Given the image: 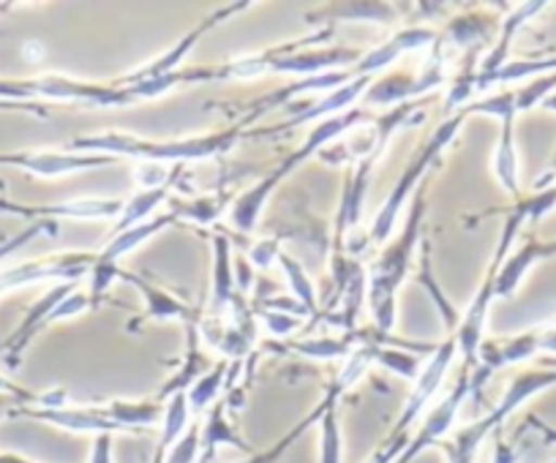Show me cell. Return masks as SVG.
Wrapping results in <instances>:
<instances>
[{"label": "cell", "mask_w": 556, "mask_h": 463, "mask_svg": "<svg viewBox=\"0 0 556 463\" xmlns=\"http://www.w3.org/2000/svg\"><path fill=\"white\" fill-rule=\"evenodd\" d=\"M245 134L243 120H235L232 126L213 134L184 137V140H139L134 134H121V131H106V134L77 137L66 145L72 153H93V156L112 158H137V162L153 164H184V162H205V158H218L232 151Z\"/></svg>", "instance_id": "1"}, {"label": "cell", "mask_w": 556, "mask_h": 463, "mask_svg": "<svg viewBox=\"0 0 556 463\" xmlns=\"http://www.w3.org/2000/svg\"><path fill=\"white\" fill-rule=\"evenodd\" d=\"M426 189L424 183L412 196V207L399 235L382 248L377 262L368 270V308H371L374 330L388 335L395 324V295L415 265L417 248L424 243V218H426Z\"/></svg>", "instance_id": "2"}, {"label": "cell", "mask_w": 556, "mask_h": 463, "mask_svg": "<svg viewBox=\"0 0 556 463\" xmlns=\"http://www.w3.org/2000/svg\"><path fill=\"white\" fill-rule=\"evenodd\" d=\"M368 120L374 124L377 118H371L366 110H357V106L355 110L344 112V115H333V118L328 120H319V124L312 129V134L306 137V142H303L295 153H290L285 162L276 164V167L260 180V183H254L251 189H245L243 194L235 196L232 207H229V218H232L235 227H238L240 232H254L267 200H270L273 191H276L278 185L285 183L292 172H298V167H303L308 158L323 156V151L325 147H330V142L341 140V137L350 134V131L357 129V126L368 124Z\"/></svg>", "instance_id": "3"}, {"label": "cell", "mask_w": 556, "mask_h": 463, "mask_svg": "<svg viewBox=\"0 0 556 463\" xmlns=\"http://www.w3.org/2000/svg\"><path fill=\"white\" fill-rule=\"evenodd\" d=\"M464 120H467L464 112H456V115L445 118V124H440V129L431 134V140L420 147V153L406 164L401 178L395 180L393 191H390L388 200L382 202V207H379L377 216H374L371 229H368V241L377 243V246H388L390 237L395 235V227H399V218L401 213H404V207L409 205L415 191L426 183L429 169L434 167V164H440V156L445 153V147L456 142L458 131L464 129Z\"/></svg>", "instance_id": "4"}, {"label": "cell", "mask_w": 556, "mask_h": 463, "mask_svg": "<svg viewBox=\"0 0 556 463\" xmlns=\"http://www.w3.org/2000/svg\"><path fill=\"white\" fill-rule=\"evenodd\" d=\"M527 223L523 213L518 210L516 205L507 207L505 213V223H502V232H500V241H496L494 254H491V262L485 268L483 281H480L478 292H475V300L469 303L467 311L462 313V322L458 327L453 330V338L458 344V355H462L467 369H478V355H480V346H483V335H485V319H489L491 311V303L496 300V275H500L502 262H505L507 254L513 252V243L518 237V229Z\"/></svg>", "instance_id": "5"}, {"label": "cell", "mask_w": 556, "mask_h": 463, "mask_svg": "<svg viewBox=\"0 0 556 463\" xmlns=\"http://www.w3.org/2000/svg\"><path fill=\"white\" fill-rule=\"evenodd\" d=\"M34 99L74 101L93 106H126L137 104L131 90L123 85H96L66 74H41L34 79H0V101L3 104H30Z\"/></svg>", "instance_id": "6"}, {"label": "cell", "mask_w": 556, "mask_h": 463, "mask_svg": "<svg viewBox=\"0 0 556 463\" xmlns=\"http://www.w3.org/2000/svg\"><path fill=\"white\" fill-rule=\"evenodd\" d=\"M469 393H472V369L462 365L456 385H453L451 393H447V396L442 398V401L437 403L429 414H426L424 423H420V428L415 430V436H409L404 452H401L399 461L395 463H412L415 458L424 455L426 450L442 445V441H445V436L453 430V425H456V417H458V412H462V407H464V401H467Z\"/></svg>", "instance_id": "7"}, {"label": "cell", "mask_w": 556, "mask_h": 463, "mask_svg": "<svg viewBox=\"0 0 556 463\" xmlns=\"http://www.w3.org/2000/svg\"><path fill=\"white\" fill-rule=\"evenodd\" d=\"M456 355H458V344H456V338H453V333H447V338L442 340L440 346H434V355H431L429 365H426V369L420 371V376H417L415 387H412L409 398H406L404 409H401L399 420H395L393 430H390L388 439L384 441L409 439L412 423L420 417V412H424V409L431 403V398L437 396V390H440L442 382H445V376H447V371H451L453 358H456Z\"/></svg>", "instance_id": "8"}, {"label": "cell", "mask_w": 556, "mask_h": 463, "mask_svg": "<svg viewBox=\"0 0 556 463\" xmlns=\"http://www.w3.org/2000/svg\"><path fill=\"white\" fill-rule=\"evenodd\" d=\"M96 265V254H55V257L30 259L0 270V297L39 281H58V284H77L83 275H90Z\"/></svg>", "instance_id": "9"}, {"label": "cell", "mask_w": 556, "mask_h": 463, "mask_svg": "<svg viewBox=\"0 0 556 463\" xmlns=\"http://www.w3.org/2000/svg\"><path fill=\"white\" fill-rule=\"evenodd\" d=\"M121 158L93 156V153H72V151H25V153H0V164L20 167L39 178H63L72 172H88V169L115 167Z\"/></svg>", "instance_id": "10"}, {"label": "cell", "mask_w": 556, "mask_h": 463, "mask_svg": "<svg viewBox=\"0 0 556 463\" xmlns=\"http://www.w3.org/2000/svg\"><path fill=\"white\" fill-rule=\"evenodd\" d=\"M249 7H251V3H229V7L218 9V12H213L211 17L202 20V23L197 25L194 30H189V34H186L184 39H180L178 44L173 47V50H167V52H164V55H159L156 61L146 63V66L134 68V72L126 74V77H123V82H117V85L153 82V79H162V77H169V74L180 72V63L186 61V55H189V52L194 50L197 44H200V39L207 34V30L218 28V25L227 23V20L232 17V14L243 12V9H249Z\"/></svg>", "instance_id": "11"}, {"label": "cell", "mask_w": 556, "mask_h": 463, "mask_svg": "<svg viewBox=\"0 0 556 463\" xmlns=\"http://www.w3.org/2000/svg\"><path fill=\"white\" fill-rule=\"evenodd\" d=\"M9 417H28L39 420V423H50L55 428L72 430V434H112L123 430L121 425H115L112 420H106L101 414V407H61V409H36V407H14L9 412Z\"/></svg>", "instance_id": "12"}, {"label": "cell", "mask_w": 556, "mask_h": 463, "mask_svg": "<svg viewBox=\"0 0 556 463\" xmlns=\"http://www.w3.org/2000/svg\"><path fill=\"white\" fill-rule=\"evenodd\" d=\"M77 290H79V284H55L45 297H39V303H34V308L25 313L23 324H20L12 335H9L7 346H3V358H7V363L12 365V369H17L20 358H23V352L28 349L30 340L36 338V333H41V330L50 324L52 311H55V308L61 306L68 295H74Z\"/></svg>", "instance_id": "13"}, {"label": "cell", "mask_w": 556, "mask_h": 463, "mask_svg": "<svg viewBox=\"0 0 556 463\" xmlns=\"http://www.w3.org/2000/svg\"><path fill=\"white\" fill-rule=\"evenodd\" d=\"M551 387H556V369H532L513 376L505 396H502L500 403L485 414V420H489V425L494 428V434L523 407V403L532 401L540 393L551 390Z\"/></svg>", "instance_id": "14"}, {"label": "cell", "mask_w": 556, "mask_h": 463, "mask_svg": "<svg viewBox=\"0 0 556 463\" xmlns=\"http://www.w3.org/2000/svg\"><path fill=\"white\" fill-rule=\"evenodd\" d=\"M551 257H556V241L543 243L538 241V237L523 241L521 246H518L516 252L507 254L505 262H502L500 275H496V297L510 300V297L518 292V286L523 284V279L529 275V270H532L538 262H543V259H551Z\"/></svg>", "instance_id": "15"}, {"label": "cell", "mask_w": 556, "mask_h": 463, "mask_svg": "<svg viewBox=\"0 0 556 463\" xmlns=\"http://www.w3.org/2000/svg\"><path fill=\"white\" fill-rule=\"evenodd\" d=\"M371 79L374 77H357V79H352V82L341 85V88H336L333 93L325 95V99L319 101V104L308 106L306 112L295 115V118H292L290 124L276 126V129H267L265 134H278V131H290V129H295V126L308 124V120H317V124H319V120H328V118H333V115H344V112L355 110V104L363 99V93H366V90H368Z\"/></svg>", "instance_id": "16"}, {"label": "cell", "mask_w": 556, "mask_h": 463, "mask_svg": "<svg viewBox=\"0 0 556 463\" xmlns=\"http://www.w3.org/2000/svg\"><path fill=\"white\" fill-rule=\"evenodd\" d=\"M227 409H229V401L227 398H222V401L213 403L205 423L200 425V463H211L213 458H216L218 447H238L240 452L254 455L249 441H243V436L238 434V428L229 423Z\"/></svg>", "instance_id": "17"}, {"label": "cell", "mask_w": 556, "mask_h": 463, "mask_svg": "<svg viewBox=\"0 0 556 463\" xmlns=\"http://www.w3.org/2000/svg\"><path fill=\"white\" fill-rule=\"evenodd\" d=\"M548 7L545 0H532V3H521V7L510 9V14H505L500 23V34H496V44L489 55L483 57L478 68V77H485V74H494L510 61V52H513V41H516L518 30L529 23L532 17H538L543 9Z\"/></svg>", "instance_id": "18"}, {"label": "cell", "mask_w": 556, "mask_h": 463, "mask_svg": "<svg viewBox=\"0 0 556 463\" xmlns=\"http://www.w3.org/2000/svg\"><path fill=\"white\" fill-rule=\"evenodd\" d=\"M238 295L235 292V270H232V243L229 237H213V297L207 322H224V313L229 311V303Z\"/></svg>", "instance_id": "19"}, {"label": "cell", "mask_w": 556, "mask_h": 463, "mask_svg": "<svg viewBox=\"0 0 556 463\" xmlns=\"http://www.w3.org/2000/svg\"><path fill=\"white\" fill-rule=\"evenodd\" d=\"M173 223H178V218H175V213L167 210V213H159V216H153L151 221L137 223V227L126 229V232H121V235H112L110 241L104 243V248L96 254V262H99V265H121V259L126 257V254H131L134 248L142 246L146 241H151L153 235H159V232L169 229Z\"/></svg>", "instance_id": "20"}, {"label": "cell", "mask_w": 556, "mask_h": 463, "mask_svg": "<svg viewBox=\"0 0 556 463\" xmlns=\"http://www.w3.org/2000/svg\"><path fill=\"white\" fill-rule=\"evenodd\" d=\"M117 281H126V284H131L134 290L142 292V297H146V319H151V322H167V319H184V322H191V319L197 317V313H191V308L186 306L180 297L169 295L167 290L151 284V281L139 279V275L131 273V270L121 268Z\"/></svg>", "instance_id": "21"}, {"label": "cell", "mask_w": 556, "mask_h": 463, "mask_svg": "<svg viewBox=\"0 0 556 463\" xmlns=\"http://www.w3.org/2000/svg\"><path fill=\"white\" fill-rule=\"evenodd\" d=\"M126 202L123 200H72L58 205H28V218H77V221H101V218H121Z\"/></svg>", "instance_id": "22"}, {"label": "cell", "mask_w": 556, "mask_h": 463, "mask_svg": "<svg viewBox=\"0 0 556 463\" xmlns=\"http://www.w3.org/2000/svg\"><path fill=\"white\" fill-rule=\"evenodd\" d=\"M500 124L502 129L494 147V158H491V167H494V178L500 180L502 189L518 202L521 200V167H518L516 151V115H507Z\"/></svg>", "instance_id": "23"}, {"label": "cell", "mask_w": 556, "mask_h": 463, "mask_svg": "<svg viewBox=\"0 0 556 463\" xmlns=\"http://www.w3.org/2000/svg\"><path fill=\"white\" fill-rule=\"evenodd\" d=\"M500 17L494 14H483V12H472V14H458L451 25H447L445 34L440 36L445 41V47H458V50L467 52H478V47L483 41H489L491 36L500 34Z\"/></svg>", "instance_id": "24"}, {"label": "cell", "mask_w": 556, "mask_h": 463, "mask_svg": "<svg viewBox=\"0 0 556 463\" xmlns=\"http://www.w3.org/2000/svg\"><path fill=\"white\" fill-rule=\"evenodd\" d=\"M556 72V55L554 57H510L500 72L485 74V77L475 79V93L494 88V85H510V82H532V79L545 77V74Z\"/></svg>", "instance_id": "25"}, {"label": "cell", "mask_w": 556, "mask_h": 463, "mask_svg": "<svg viewBox=\"0 0 556 463\" xmlns=\"http://www.w3.org/2000/svg\"><path fill=\"white\" fill-rule=\"evenodd\" d=\"M312 23H379L393 25L399 20L395 7L390 3H333V7L319 9L317 14H308Z\"/></svg>", "instance_id": "26"}, {"label": "cell", "mask_w": 556, "mask_h": 463, "mask_svg": "<svg viewBox=\"0 0 556 463\" xmlns=\"http://www.w3.org/2000/svg\"><path fill=\"white\" fill-rule=\"evenodd\" d=\"M361 101L366 106H388V110L409 104V101H420L415 90V74L393 72L382 74V77H374Z\"/></svg>", "instance_id": "27"}, {"label": "cell", "mask_w": 556, "mask_h": 463, "mask_svg": "<svg viewBox=\"0 0 556 463\" xmlns=\"http://www.w3.org/2000/svg\"><path fill=\"white\" fill-rule=\"evenodd\" d=\"M101 414L115 425H121L123 430H139L146 425H162L164 407H159L156 401H121L117 398V401L104 403Z\"/></svg>", "instance_id": "28"}, {"label": "cell", "mask_w": 556, "mask_h": 463, "mask_svg": "<svg viewBox=\"0 0 556 463\" xmlns=\"http://www.w3.org/2000/svg\"><path fill=\"white\" fill-rule=\"evenodd\" d=\"M164 202H169V185H167V189L139 191V194H134L131 200L126 202V207H123V213H121V218L115 221V227H112L110 237L121 235V232L137 227V223L151 221L153 216H159L156 210L164 205Z\"/></svg>", "instance_id": "29"}, {"label": "cell", "mask_w": 556, "mask_h": 463, "mask_svg": "<svg viewBox=\"0 0 556 463\" xmlns=\"http://www.w3.org/2000/svg\"><path fill=\"white\" fill-rule=\"evenodd\" d=\"M227 374H229V360H218L213 369H207L194 385L189 387V409L191 414H200L205 409H211L213 403L222 401V390H227Z\"/></svg>", "instance_id": "30"}, {"label": "cell", "mask_w": 556, "mask_h": 463, "mask_svg": "<svg viewBox=\"0 0 556 463\" xmlns=\"http://www.w3.org/2000/svg\"><path fill=\"white\" fill-rule=\"evenodd\" d=\"M276 262L281 265V270H285L287 281H290L292 295L298 297V306H303V311H306L308 317H317V311H319L317 290H314V281H312V275L306 273V268H303L298 259H292L290 254H285V252L278 254Z\"/></svg>", "instance_id": "31"}, {"label": "cell", "mask_w": 556, "mask_h": 463, "mask_svg": "<svg viewBox=\"0 0 556 463\" xmlns=\"http://www.w3.org/2000/svg\"><path fill=\"white\" fill-rule=\"evenodd\" d=\"M235 194H218V196H202L194 202H175L169 200V213H175V218H186V221L197 223H213L222 216L227 207H232Z\"/></svg>", "instance_id": "32"}, {"label": "cell", "mask_w": 556, "mask_h": 463, "mask_svg": "<svg viewBox=\"0 0 556 463\" xmlns=\"http://www.w3.org/2000/svg\"><path fill=\"white\" fill-rule=\"evenodd\" d=\"M189 396L186 393H175V396L167 398V407H164V417H162V434H159L156 447L162 450H169L180 436L189 430Z\"/></svg>", "instance_id": "33"}, {"label": "cell", "mask_w": 556, "mask_h": 463, "mask_svg": "<svg viewBox=\"0 0 556 463\" xmlns=\"http://www.w3.org/2000/svg\"><path fill=\"white\" fill-rule=\"evenodd\" d=\"M319 428V463H344V436L339 425V403L328 407L323 420L317 423Z\"/></svg>", "instance_id": "34"}, {"label": "cell", "mask_w": 556, "mask_h": 463, "mask_svg": "<svg viewBox=\"0 0 556 463\" xmlns=\"http://www.w3.org/2000/svg\"><path fill=\"white\" fill-rule=\"evenodd\" d=\"M290 352L303 355V358L312 360H339V358H350L352 349H355V340H352V333L346 338L336 340V338H308V340H290L287 344Z\"/></svg>", "instance_id": "35"}, {"label": "cell", "mask_w": 556, "mask_h": 463, "mask_svg": "<svg viewBox=\"0 0 556 463\" xmlns=\"http://www.w3.org/2000/svg\"><path fill=\"white\" fill-rule=\"evenodd\" d=\"M374 363L382 365V369H390L393 374L404 376V380H412L417 382V376H420V360L415 358V355L404 352V349H384L382 344L377 340V352H374Z\"/></svg>", "instance_id": "36"}, {"label": "cell", "mask_w": 556, "mask_h": 463, "mask_svg": "<svg viewBox=\"0 0 556 463\" xmlns=\"http://www.w3.org/2000/svg\"><path fill=\"white\" fill-rule=\"evenodd\" d=\"M41 235H58V221H52V218H39V221H30L23 232H17L14 237H9V241L0 243V262H3L7 257H12V254H17L20 248H25L28 243H34L36 237H41Z\"/></svg>", "instance_id": "37"}, {"label": "cell", "mask_w": 556, "mask_h": 463, "mask_svg": "<svg viewBox=\"0 0 556 463\" xmlns=\"http://www.w3.org/2000/svg\"><path fill=\"white\" fill-rule=\"evenodd\" d=\"M551 93H556V72L532 79V82H527L523 88L516 90V115L518 112L538 110Z\"/></svg>", "instance_id": "38"}, {"label": "cell", "mask_w": 556, "mask_h": 463, "mask_svg": "<svg viewBox=\"0 0 556 463\" xmlns=\"http://www.w3.org/2000/svg\"><path fill=\"white\" fill-rule=\"evenodd\" d=\"M516 207L523 213V218H527L529 223H538L540 218H545L556 207V185L543 191H532L529 196H521V200L516 202Z\"/></svg>", "instance_id": "39"}, {"label": "cell", "mask_w": 556, "mask_h": 463, "mask_svg": "<svg viewBox=\"0 0 556 463\" xmlns=\"http://www.w3.org/2000/svg\"><path fill=\"white\" fill-rule=\"evenodd\" d=\"M164 463H200V423H191L189 430L169 447Z\"/></svg>", "instance_id": "40"}, {"label": "cell", "mask_w": 556, "mask_h": 463, "mask_svg": "<svg viewBox=\"0 0 556 463\" xmlns=\"http://www.w3.org/2000/svg\"><path fill=\"white\" fill-rule=\"evenodd\" d=\"M260 317H262V322L267 324V330H270L273 335H278V338H287V335H292L298 327H301V319L292 317V313H281V311H270V308H260Z\"/></svg>", "instance_id": "41"}, {"label": "cell", "mask_w": 556, "mask_h": 463, "mask_svg": "<svg viewBox=\"0 0 556 463\" xmlns=\"http://www.w3.org/2000/svg\"><path fill=\"white\" fill-rule=\"evenodd\" d=\"M278 241L276 237H267V241L256 243L254 248H251V262L256 265V268H267L270 262H276L278 259Z\"/></svg>", "instance_id": "42"}, {"label": "cell", "mask_w": 556, "mask_h": 463, "mask_svg": "<svg viewBox=\"0 0 556 463\" xmlns=\"http://www.w3.org/2000/svg\"><path fill=\"white\" fill-rule=\"evenodd\" d=\"M88 463H112V434L93 436V447H90Z\"/></svg>", "instance_id": "43"}, {"label": "cell", "mask_w": 556, "mask_h": 463, "mask_svg": "<svg viewBox=\"0 0 556 463\" xmlns=\"http://www.w3.org/2000/svg\"><path fill=\"white\" fill-rule=\"evenodd\" d=\"M518 447L510 445V441H505L502 436H496V445H494V458H491V463H518Z\"/></svg>", "instance_id": "44"}, {"label": "cell", "mask_w": 556, "mask_h": 463, "mask_svg": "<svg viewBox=\"0 0 556 463\" xmlns=\"http://www.w3.org/2000/svg\"><path fill=\"white\" fill-rule=\"evenodd\" d=\"M551 185H556V156H554V162L548 164V169H545V172H543V178L534 180L532 189L534 191H543V189H551Z\"/></svg>", "instance_id": "45"}, {"label": "cell", "mask_w": 556, "mask_h": 463, "mask_svg": "<svg viewBox=\"0 0 556 463\" xmlns=\"http://www.w3.org/2000/svg\"><path fill=\"white\" fill-rule=\"evenodd\" d=\"M0 213H7V216H25V218H28V205H20V202L3 200V196H0Z\"/></svg>", "instance_id": "46"}, {"label": "cell", "mask_w": 556, "mask_h": 463, "mask_svg": "<svg viewBox=\"0 0 556 463\" xmlns=\"http://www.w3.org/2000/svg\"><path fill=\"white\" fill-rule=\"evenodd\" d=\"M0 463H36V461L17 455V452H0Z\"/></svg>", "instance_id": "47"}, {"label": "cell", "mask_w": 556, "mask_h": 463, "mask_svg": "<svg viewBox=\"0 0 556 463\" xmlns=\"http://www.w3.org/2000/svg\"><path fill=\"white\" fill-rule=\"evenodd\" d=\"M540 110H545V112H556V93H551L548 99H545L543 104H540Z\"/></svg>", "instance_id": "48"}, {"label": "cell", "mask_w": 556, "mask_h": 463, "mask_svg": "<svg viewBox=\"0 0 556 463\" xmlns=\"http://www.w3.org/2000/svg\"><path fill=\"white\" fill-rule=\"evenodd\" d=\"M554 463H556V461H554Z\"/></svg>", "instance_id": "49"}]
</instances>
